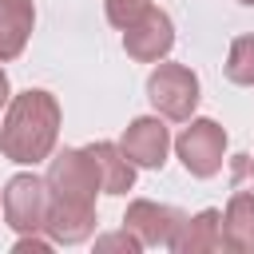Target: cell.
<instances>
[{"instance_id": "cell-19", "label": "cell", "mask_w": 254, "mask_h": 254, "mask_svg": "<svg viewBox=\"0 0 254 254\" xmlns=\"http://www.w3.org/2000/svg\"><path fill=\"white\" fill-rule=\"evenodd\" d=\"M238 4H250V8H254V0H238Z\"/></svg>"}, {"instance_id": "cell-16", "label": "cell", "mask_w": 254, "mask_h": 254, "mask_svg": "<svg viewBox=\"0 0 254 254\" xmlns=\"http://www.w3.org/2000/svg\"><path fill=\"white\" fill-rule=\"evenodd\" d=\"M95 250H123V254H139V250H143V242L123 226L119 234H103V238H95Z\"/></svg>"}, {"instance_id": "cell-4", "label": "cell", "mask_w": 254, "mask_h": 254, "mask_svg": "<svg viewBox=\"0 0 254 254\" xmlns=\"http://www.w3.org/2000/svg\"><path fill=\"white\" fill-rule=\"evenodd\" d=\"M175 151L183 159V167L194 179H210L222 171V155H226V131L214 119H187L183 135L175 139Z\"/></svg>"}, {"instance_id": "cell-5", "label": "cell", "mask_w": 254, "mask_h": 254, "mask_svg": "<svg viewBox=\"0 0 254 254\" xmlns=\"http://www.w3.org/2000/svg\"><path fill=\"white\" fill-rule=\"evenodd\" d=\"M48 218V183L32 171L12 175L4 187V222L16 234H40Z\"/></svg>"}, {"instance_id": "cell-7", "label": "cell", "mask_w": 254, "mask_h": 254, "mask_svg": "<svg viewBox=\"0 0 254 254\" xmlns=\"http://www.w3.org/2000/svg\"><path fill=\"white\" fill-rule=\"evenodd\" d=\"M123 155L135 163V167H147V171H159L167 163V151H171V131L159 115H139L127 123L123 139H119Z\"/></svg>"}, {"instance_id": "cell-10", "label": "cell", "mask_w": 254, "mask_h": 254, "mask_svg": "<svg viewBox=\"0 0 254 254\" xmlns=\"http://www.w3.org/2000/svg\"><path fill=\"white\" fill-rule=\"evenodd\" d=\"M171 250L175 254H214V250H222V214L218 210L187 214L175 230Z\"/></svg>"}, {"instance_id": "cell-2", "label": "cell", "mask_w": 254, "mask_h": 254, "mask_svg": "<svg viewBox=\"0 0 254 254\" xmlns=\"http://www.w3.org/2000/svg\"><path fill=\"white\" fill-rule=\"evenodd\" d=\"M147 99L163 119L187 123L198 107V75L187 64H159L147 79Z\"/></svg>"}, {"instance_id": "cell-17", "label": "cell", "mask_w": 254, "mask_h": 254, "mask_svg": "<svg viewBox=\"0 0 254 254\" xmlns=\"http://www.w3.org/2000/svg\"><path fill=\"white\" fill-rule=\"evenodd\" d=\"M52 246H56L52 238H40V234H20V242H16L12 250H16V254H28V250H40V254H44V250H52Z\"/></svg>"}, {"instance_id": "cell-15", "label": "cell", "mask_w": 254, "mask_h": 254, "mask_svg": "<svg viewBox=\"0 0 254 254\" xmlns=\"http://www.w3.org/2000/svg\"><path fill=\"white\" fill-rule=\"evenodd\" d=\"M103 8H107V20L123 32V28H131L135 20H143V16H147L151 0H103Z\"/></svg>"}, {"instance_id": "cell-9", "label": "cell", "mask_w": 254, "mask_h": 254, "mask_svg": "<svg viewBox=\"0 0 254 254\" xmlns=\"http://www.w3.org/2000/svg\"><path fill=\"white\" fill-rule=\"evenodd\" d=\"M44 234L56 246H75L95 234V202H71V198H52L48 194V218Z\"/></svg>"}, {"instance_id": "cell-6", "label": "cell", "mask_w": 254, "mask_h": 254, "mask_svg": "<svg viewBox=\"0 0 254 254\" xmlns=\"http://www.w3.org/2000/svg\"><path fill=\"white\" fill-rule=\"evenodd\" d=\"M123 48L139 64L167 60V52L175 48V24H171V16L163 8H147L143 20H135L131 28H123Z\"/></svg>"}, {"instance_id": "cell-14", "label": "cell", "mask_w": 254, "mask_h": 254, "mask_svg": "<svg viewBox=\"0 0 254 254\" xmlns=\"http://www.w3.org/2000/svg\"><path fill=\"white\" fill-rule=\"evenodd\" d=\"M226 79L254 87V36H238L226 52Z\"/></svg>"}, {"instance_id": "cell-21", "label": "cell", "mask_w": 254, "mask_h": 254, "mask_svg": "<svg viewBox=\"0 0 254 254\" xmlns=\"http://www.w3.org/2000/svg\"><path fill=\"white\" fill-rule=\"evenodd\" d=\"M250 175H254V159H250Z\"/></svg>"}, {"instance_id": "cell-12", "label": "cell", "mask_w": 254, "mask_h": 254, "mask_svg": "<svg viewBox=\"0 0 254 254\" xmlns=\"http://www.w3.org/2000/svg\"><path fill=\"white\" fill-rule=\"evenodd\" d=\"M32 24H36L32 0H0V64L16 60L28 48Z\"/></svg>"}, {"instance_id": "cell-1", "label": "cell", "mask_w": 254, "mask_h": 254, "mask_svg": "<svg viewBox=\"0 0 254 254\" xmlns=\"http://www.w3.org/2000/svg\"><path fill=\"white\" fill-rule=\"evenodd\" d=\"M60 135V103L44 87H28L8 99V115L0 123V155L24 167H36L52 155Z\"/></svg>"}, {"instance_id": "cell-20", "label": "cell", "mask_w": 254, "mask_h": 254, "mask_svg": "<svg viewBox=\"0 0 254 254\" xmlns=\"http://www.w3.org/2000/svg\"><path fill=\"white\" fill-rule=\"evenodd\" d=\"M0 210H4V194H0Z\"/></svg>"}, {"instance_id": "cell-11", "label": "cell", "mask_w": 254, "mask_h": 254, "mask_svg": "<svg viewBox=\"0 0 254 254\" xmlns=\"http://www.w3.org/2000/svg\"><path fill=\"white\" fill-rule=\"evenodd\" d=\"M87 155H91V163H95V171H99V190H103V194H127V190L135 187V163L123 155L119 143L99 139V143L87 147Z\"/></svg>"}, {"instance_id": "cell-3", "label": "cell", "mask_w": 254, "mask_h": 254, "mask_svg": "<svg viewBox=\"0 0 254 254\" xmlns=\"http://www.w3.org/2000/svg\"><path fill=\"white\" fill-rule=\"evenodd\" d=\"M48 194L52 198H71V202H95V190H99V171L87 155V147H64L52 163H48Z\"/></svg>"}, {"instance_id": "cell-8", "label": "cell", "mask_w": 254, "mask_h": 254, "mask_svg": "<svg viewBox=\"0 0 254 254\" xmlns=\"http://www.w3.org/2000/svg\"><path fill=\"white\" fill-rule=\"evenodd\" d=\"M183 218H187V214H183V210H175V206H167V202L135 198V202L127 206V214H123V226H127L143 246H167V250H171L175 230H179V222H183Z\"/></svg>"}, {"instance_id": "cell-18", "label": "cell", "mask_w": 254, "mask_h": 254, "mask_svg": "<svg viewBox=\"0 0 254 254\" xmlns=\"http://www.w3.org/2000/svg\"><path fill=\"white\" fill-rule=\"evenodd\" d=\"M8 99H12V95H8V75H4V67H0V107H4Z\"/></svg>"}, {"instance_id": "cell-13", "label": "cell", "mask_w": 254, "mask_h": 254, "mask_svg": "<svg viewBox=\"0 0 254 254\" xmlns=\"http://www.w3.org/2000/svg\"><path fill=\"white\" fill-rule=\"evenodd\" d=\"M222 246L254 250V190H234L222 214Z\"/></svg>"}]
</instances>
